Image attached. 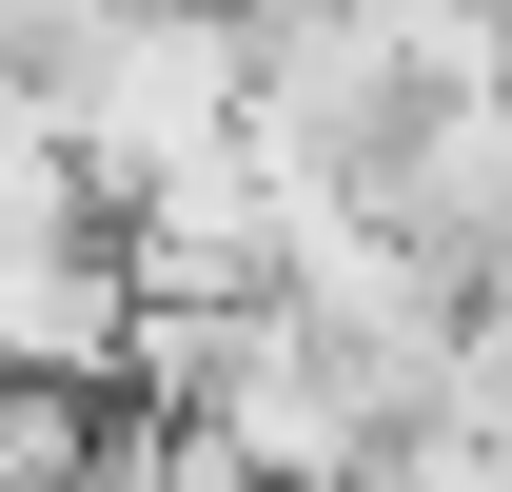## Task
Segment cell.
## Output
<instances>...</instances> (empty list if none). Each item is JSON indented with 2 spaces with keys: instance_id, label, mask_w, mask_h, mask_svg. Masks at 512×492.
<instances>
[{
  "instance_id": "6da1fadb",
  "label": "cell",
  "mask_w": 512,
  "mask_h": 492,
  "mask_svg": "<svg viewBox=\"0 0 512 492\" xmlns=\"http://www.w3.org/2000/svg\"><path fill=\"white\" fill-rule=\"evenodd\" d=\"M40 119H60V158L99 178V217L158 178H197V158H237V20H178V0H119V20H79L60 60L20 79Z\"/></svg>"
},
{
  "instance_id": "7a4b0ae2",
  "label": "cell",
  "mask_w": 512,
  "mask_h": 492,
  "mask_svg": "<svg viewBox=\"0 0 512 492\" xmlns=\"http://www.w3.org/2000/svg\"><path fill=\"white\" fill-rule=\"evenodd\" d=\"M335 20H355V40H375L394 60V99H493V0H335Z\"/></svg>"
},
{
  "instance_id": "3957f363",
  "label": "cell",
  "mask_w": 512,
  "mask_h": 492,
  "mask_svg": "<svg viewBox=\"0 0 512 492\" xmlns=\"http://www.w3.org/2000/svg\"><path fill=\"white\" fill-rule=\"evenodd\" d=\"M178 20H237V40H256V20H296V0H178Z\"/></svg>"
}]
</instances>
